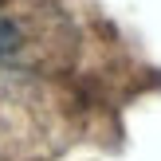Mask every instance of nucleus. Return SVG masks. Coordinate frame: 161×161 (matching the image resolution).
I'll return each mask as SVG.
<instances>
[{
  "instance_id": "1",
  "label": "nucleus",
  "mask_w": 161,
  "mask_h": 161,
  "mask_svg": "<svg viewBox=\"0 0 161 161\" xmlns=\"http://www.w3.org/2000/svg\"><path fill=\"white\" fill-rule=\"evenodd\" d=\"M16 43H20V31H16V24L0 20V55H4V51H12Z\"/></svg>"
}]
</instances>
